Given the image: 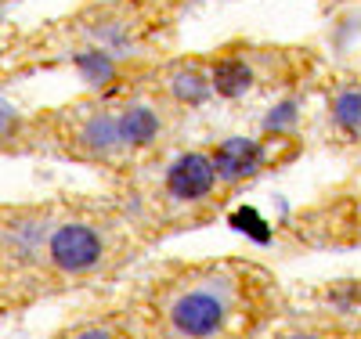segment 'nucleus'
<instances>
[{
    "mask_svg": "<svg viewBox=\"0 0 361 339\" xmlns=\"http://www.w3.org/2000/svg\"><path fill=\"white\" fill-rule=\"evenodd\" d=\"M231 224H235L238 231H246V235H253L257 242H267V224H264V221L257 217L253 209H243V213H238V217H235Z\"/></svg>",
    "mask_w": 361,
    "mask_h": 339,
    "instance_id": "12",
    "label": "nucleus"
},
{
    "mask_svg": "<svg viewBox=\"0 0 361 339\" xmlns=\"http://www.w3.org/2000/svg\"><path fill=\"white\" fill-rule=\"evenodd\" d=\"M228 321V296L217 285H192L170 307V325L180 335H214Z\"/></svg>",
    "mask_w": 361,
    "mask_h": 339,
    "instance_id": "1",
    "label": "nucleus"
},
{
    "mask_svg": "<svg viewBox=\"0 0 361 339\" xmlns=\"http://www.w3.org/2000/svg\"><path fill=\"white\" fill-rule=\"evenodd\" d=\"M214 163H217V173L224 180H246L260 170L264 163V148L250 137H231L224 144H217L214 152Z\"/></svg>",
    "mask_w": 361,
    "mask_h": 339,
    "instance_id": "4",
    "label": "nucleus"
},
{
    "mask_svg": "<svg viewBox=\"0 0 361 339\" xmlns=\"http://www.w3.org/2000/svg\"><path fill=\"white\" fill-rule=\"evenodd\" d=\"M105 253V242L94 228L87 224H62L54 228L47 238V257L58 271L66 274H83V271H94L102 264Z\"/></svg>",
    "mask_w": 361,
    "mask_h": 339,
    "instance_id": "2",
    "label": "nucleus"
},
{
    "mask_svg": "<svg viewBox=\"0 0 361 339\" xmlns=\"http://www.w3.org/2000/svg\"><path fill=\"white\" fill-rule=\"evenodd\" d=\"M217 163L202 156V152H188V156H180L170 163L166 170V192L180 202H199L206 199L209 192H214V184H217Z\"/></svg>",
    "mask_w": 361,
    "mask_h": 339,
    "instance_id": "3",
    "label": "nucleus"
},
{
    "mask_svg": "<svg viewBox=\"0 0 361 339\" xmlns=\"http://www.w3.org/2000/svg\"><path fill=\"white\" fill-rule=\"evenodd\" d=\"M296 101H282V105H275L267 116H264V130L267 134H282V130H289L293 123H296Z\"/></svg>",
    "mask_w": 361,
    "mask_h": 339,
    "instance_id": "11",
    "label": "nucleus"
},
{
    "mask_svg": "<svg viewBox=\"0 0 361 339\" xmlns=\"http://www.w3.org/2000/svg\"><path fill=\"white\" fill-rule=\"evenodd\" d=\"M80 141H83L87 152H94V156H112V152L127 148V144H123V134H119V116H116V119H112V116L87 119Z\"/></svg>",
    "mask_w": 361,
    "mask_h": 339,
    "instance_id": "7",
    "label": "nucleus"
},
{
    "mask_svg": "<svg viewBox=\"0 0 361 339\" xmlns=\"http://www.w3.org/2000/svg\"><path fill=\"white\" fill-rule=\"evenodd\" d=\"M333 119L347 134H361V87H347L333 101Z\"/></svg>",
    "mask_w": 361,
    "mask_h": 339,
    "instance_id": "9",
    "label": "nucleus"
},
{
    "mask_svg": "<svg viewBox=\"0 0 361 339\" xmlns=\"http://www.w3.org/2000/svg\"><path fill=\"white\" fill-rule=\"evenodd\" d=\"M209 87H214V80H206V73H202V69H192V66H185L180 73H173V80H170L173 98H180L185 105L206 101V98H209Z\"/></svg>",
    "mask_w": 361,
    "mask_h": 339,
    "instance_id": "8",
    "label": "nucleus"
},
{
    "mask_svg": "<svg viewBox=\"0 0 361 339\" xmlns=\"http://www.w3.org/2000/svg\"><path fill=\"white\" fill-rule=\"evenodd\" d=\"M209 80H214V94L221 98H238L246 94L253 83V69L246 66L243 58H221L214 69H209Z\"/></svg>",
    "mask_w": 361,
    "mask_h": 339,
    "instance_id": "6",
    "label": "nucleus"
},
{
    "mask_svg": "<svg viewBox=\"0 0 361 339\" xmlns=\"http://www.w3.org/2000/svg\"><path fill=\"white\" fill-rule=\"evenodd\" d=\"M119 134H123L127 148H148L159 137V116L145 105H130L119 116Z\"/></svg>",
    "mask_w": 361,
    "mask_h": 339,
    "instance_id": "5",
    "label": "nucleus"
},
{
    "mask_svg": "<svg viewBox=\"0 0 361 339\" xmlns=\"http://www.w3.org/2000/svg\"><path fill=\"white\" fill-rule=\"evenodd\" d=\"M76 61H80V73H83L90 83H94V87H102L105 80L116 76V66H112L105 54H98V51H87V54H80Z\"/></svg>",
    "mask_w": 361,
    "mask_h": 339,
    "instance_id": "10",
    "label": "nucleus"
}]
</instances>
